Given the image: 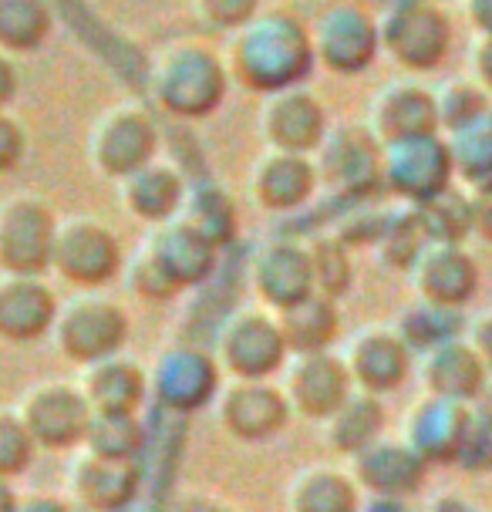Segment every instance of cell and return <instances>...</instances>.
Masks as SVG:
<instances>
[{
    "instance_id": "cell-1",
    "label": "cell",
    "mask_w": 492,
    "mask_h": 512,
    "mask_svg": "<svg viewBox=\"0 0 492 512\" xmlns=\"http://www.w3.org/2000/svg\"><path fill=\"white\" fill-rule=\"evenodd\" d=\"M125 331H129L125 314L112 300L81 297L65 307V314L54 317V334H58L61 351L81 364L105 361L125 341Z\"/></svg>"
},
{
    "instance_id": "cell-10",
    "label": "cell",
    "mask_w": 492,
    "mask_h": 512,
    "mask_svg": "<svg viewBox=\"0 0 492 512\" xmlns=\"http://www.w3.org/2000/svg\"><path fill=\"white\" fill-rule=\"evenodd\" d=\"M482 378H486V368L476 358V351L459 341L435 344L422 364V381L432 398H449V401L476 398L482 391Z\"/></svg>"
},
{
    "instance_id": "cell-12",
    "label": "cell",
    "mask_w": 492,
    "mask_h": 512,
    "mask_svg": "<svg viewBox=\"0 0 492 512\" xmlns=\"http://www.w3.org/2000/svg\"><path fill=\"white\" fill-rule=\"evenodd\" d=\"M280 422H284V401L260 384H236L223 401V425L233 435H270L273 428H280Z\"/></svg>"
},
{
    "instance_id": "cell-6",
    "label": "cell",
    "mask_w": 492,
    "mask_h": 512,
    "mask_svg": "<svg viewBox=\"0 0 492 512\" xmlns=\"http://www.w3.org/2000/svg\"><path fill=\"white\" fill-rule=\"evenodd\" d=\"M348 364H351V374L371 391V395H375V391H388L408 374V344L398 331L368 327V331H361L354 337Z\"/></svg>"
},
{
    "instance_id": "cell-5",
    "label": "cell",
    "mask_w": 492,
    "mask_h": 512,
    "mask_svg": "<svg viewBox=\"0 0 492 512\" xmlns=\"http://www.w3.org/2000/svg\"><path fill=\"white\" fill-rule=\"evenodd\" d=\"M452 172L455 166H452L449 142L435 139V135H425V139L391 145L385 176L402 196L428 203L432 196L449 189Z\"/></svg>"
},
{
    "instance_id": "cell-17",
    "label": "cell",
    "mask_w": 492,
    "mask_h": 512,
    "mask_svg": "<svg viewBox=\"0 0 492 512\" xmlns=\"http://www.w3.org/2000/svg\"><path fill=\"white\" fill-rule=\"evenodd\" d=\"M435 108H439V125L449 128V132H459V128L479 122L482 115L492 112L486 91H482L476 81H466V78L449 81V85L435 95Z\"/></svg>"
},
{
    "instance_id": "cell-3",
    "label": "cell",
    "mask_w": 492,
    "mask_h": 512,
    "mask_svg": "<svg viewBox=\"0 0 492 512\" xmlns=\"http://www.w3.org/2000/svg\"><path fill=\"white\" fill-rule=\"evenodd\" d=\"M412 277L418 294L425 297V304L455 310L476 294L479 270L476 260L459 243H428L415 256Z\"/></svg>"
},
{
    "instance_id": "cell-9",
    "label": "cell",
    "mask_w": 492,
    "mask_h": 512,
    "mask_svg": "<svg viewBox=\"0 0 492 512\" xmlns=\"http://www.w3.org/2000/svg\"><path fill=\"white\" fill-rule=\"evenodd\" d=\"M280 354H284V331H277L267 317L243 314L223 334L226 368L243 374V378H257L263 371H273Z\"/></svg>"
},
{
    "instance_id": "cell-4",
    "label": "cell",
    "mask_w": 492,
    "mask_h": 512,
    "mask_svg": "<svg viewBox=\"0 0 492 512\" xmlns=\"http://www.w3.org/2000/svg\"><path fill=\"white\" fill-rule=\"evenodd\" d=\"M21 415L34 442H44L51 448H68L91 428L88 401L71 384L58 381L34 388L31 398L21 405Z\"/></svg>"
},
{
    "instance_id": "cell-2",
    "label": "cell",
    "mask_w": 492,
    "mask_h": 512,
    "mask_svg": "<svg viewBox=\"0 0 492 512\" xmlns=\"http://www.w3.org/2000/svg\"><path fill=\"white\" fill-rule=\"evenodd\" d=\"M452 41V24L442 7L428 0H412L398 7L385 24V44L408 68H435Z\"/></svg>"
},
{
    "instance_id": "cell-14",
    "label": "cell",
    "mask_w": 492,
    "mask_h": 512,
    "mask_svg": "<svg viewBox=\"0 0 492 512\" xmlns=\"http://www.w3.org/2000/svg\"><path fill=\"white\" fill-rule=\"evenodd\" d=\"M422 226L432 243H459L462 236L472 233V196L445 189L432 196L422 209Z\"/></svg>"
},
{
    "instance_id": "cell-23",
    "label": "cell",
    "mask_w": 492,
    "mask_h": 512,
    "mask_svg": "<svg viewBox=\"0 0 492 512\" xmlns=\"http://www.w3.org/2000/svg\"><path fill=\"white\" fill-rule=\"evenodd\" d=\"M462 11L476 34H492V0H462Z\"/></svg>"
},
{
    "instance_id": "cell-24",
    "label": "cell",
    "mask_w": 492,
    "mask_h": 512,
    "mask_svg": "<svg viewBox=\"0 0 492 512\" xmlns=\"http://www.w3.org/2000/svg\"><path fill=\"white\" fill-rule=\"evenodd\" d=\"M476 418H482L486 425H492V384L479 391V415Z\"/></svg>"
},
{
    "instance_id": "cell-16",
    "label": "cell",
    "mask_w": 492,
    "mask_h": 512,
    "mask_svg": "<svg viewBox=\"0 0 492 512\" xmlns=\"http://www.w3.org/2000/svg\"><path fill=\"white\" fill-rule=\"evenodd\" d=\"M91 388H108V395L98 401L105 408V415H129V408L142 395V378L139 371H132L129 361H95L88 368Z\"/></svg>"
},
{
    "instance_id": "cell-19",
    "label": "cell",
    "mask_w": 492,
    "mask_h": 512,
    "mask_svg": "<svg viewBox=\"0 0 492 512\" xmlns=\"http://www.w3.org/2000/svg\"><path fill=\"white\" fill-rule=\"evenodd\" d=\"M34 438L27 432L24 418L0 411V475H14L31 462Z\"/></svg>"
},
{
    "instance_id": "cell-21",
    "label": "cell",
    "mask_w": 492,
    "mask_h": 512,
    "mask_svg": "<svg viewBox=\"0 0 492 512\" xmlns=\"http://www.w3.org/2000/svg\"><path fill=\"white\" fill-rule=\"evenodd\" d=\"M472 230L492 240V182L472 189Z\"/></svg>"
},
{
    "instance_id": "cell-11",
    "label": "cell",
    "mask_w": 492,
    "mask_h": 512,
    "mask_svg": "<svg viewBox=\"0 0 492 512\" xmlns=\"http://www.w3.org/2000/svg\"><path fill=\"white\" fill-rule=\"evenodd\" d=\"M348 371L341 361L324 358V354H307L290 368L287 391L297 411L304 415H327V411L341 408L348 401Z\"/></svg>"
},
{
    "instance_id": "cell-20",
    "label": "cell",
    "mask_w": 492,
    "mask_h": 512,
    "mask_svg": "<svg viewBox=\"0 0 492 512\" xmlns=\"http://www.w3.org/2000/svg\"><path fill=\"white\" fill-rule=\"evenodd\" d=\"M469 68H472V81L492 95V34H476L469 51Z\"/></svg>"
},
{
    "instance_id": "cell-8",
    "label": "cell",
    "mask_w": 492,
    "mask_h": 512,
    "mask_svg": "<svg viewBox=\"0 0 492 512\" xmlns=\"http://www.w3.org/2000/svg\"><path fill=\"white\" fill-rule=\"evenodd\" d=\"M54 297L38 280H0V337L4 341H34L54 327Z\"/></svg>"
},
{
    "instance_id": "cell-22",
    "label": "cell",
    "mask_w": 492,
    "mask_h": 512,
    "mask_svg": "<svg viewBox=\"0 0 492 512\" xmlns=\"http://www.w3.org/2000/svg\"><path fill=\"white\" fill-rule=\"evenodd\" d=\"M469 347L476 351V358L482 361V368L492 371V317L472 320V327H469Z\"/></svg>"
},
{
    "instance_id": "cell-18",
    "label": "cell",
    "mask_w": 492,
    "mask_h": 512,
    "mask_svg": "<svg viewBox=\"0 0 492 512\" xmlns=\"http://www.w3.org/2000/svg\"><path fill=\"white\" fill-rule=\"evenodd\" d=\"M284 337L290 344H297L300 351H317L321 344L331 341L337 317L327 300H314V304H297L284 310Z\"/></svg>"
},
{
    "instance_id": "cell-7",
    "label": "cell",
    "mask_w": 492,
    "mask_h": 512,
    "mask_svg": "<svg viewBox=\"0 0 492 512\" xmlns=\"http://www.w3.org/2000/svg\"><path fill=\"white\" fill-rule=\"evenodd\" d=\"M375 125L391 145L435 135V128H439L435 95L418 85H391L378 98Z\"/></svg>"
},
{
    "instance_id": "cell-15",
    "label": "cell",
    "mask_w": 492,
    "mask_h": 512,
    "mask_svg": "<svg viewBox=\"0 0 492 512\" xmlns=\"http://www.w3.org/2000/svg\"><path fill=\"white\" fill-rule=\"evenodd\" d=\"M381 428V405L371 395L361 398H348L337 411L334 425H331V438L337 452H364L371 445V438L378 435Z\"/></svg>"
},
{
    "instance_id": "cell-13",
    "label": "cell",
    "mask_w": 492,
    "mask_h": 512,
    "mask_svg": "<svg viewBox=\"0 0 492 512\" xmlns=\"http://www.w3.org/2000/svg\"><path fill=\"white\" fill-rule=\"evenodd\" d=\"M452 166L472 189L492 182V112H486L479 122H472L459 132H452L449 142Z\"/></svg>"
}]
</instances>
